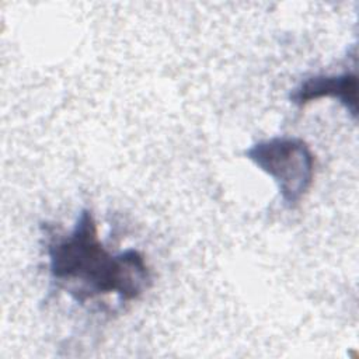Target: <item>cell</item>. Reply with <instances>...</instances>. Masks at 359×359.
<instances>
[{"mask_svg":"<svg viewBox=\"0 0 359 359\" xmlns=\"http://www.w3.org/2000/svg\"><path fill=\"white\" fill-rule=\"evenodd\" d=\"M320 98H335L356 121L358 118V77L355 72L341 74H316L300 81L289 100L297 107H304Z\"/></svg>","mask_w":359,"mask_h":359,"instance_id":"3957f363","label":"cell"},{"mask_svg":"<svg viewBox=\"0 0 359 359\" xmlns=\"http://www.w3.org/2000/svg\"><path fill=\"white\" fill-rule=\"evenodd\" d=\"M244 156L273 180L287 209L297 208L313 185L316 157L300 137L275 136L259 140Z\"/></svg>","mask_w":359,"mask_h":359,"instance_id":"7a4b0ae2","label":"cell"},{"mask_svg":"<svg viewBox=\"0 0 359 359\" xmlns=\"http://www.w3.org/2000/svg\"><path fill=\"white\" fill-rule=\"evenodd\" d=\"M49 273L76 302L118 294L121 302L139 299L151 286L144 255L135 250L112 254L98 238L95 219L83 209L73 230L48 243Z\"/></svg>","mask_w":359,"mask_h":359,"instance_id":"6da1fadb","label":"cell"}]
</instances>
